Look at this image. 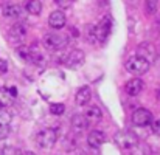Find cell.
<instances>
[{
  "label": "cell",
  "mask_w": 160,
  "mask_h": 155,
  "mask_svg": "<svg viewBox=\"0 0 160 155\" xmlns=\"http://www.w3.org/2000/svg\"><path fill=\"white\" fill-rule=\"evenodd\" d=\"M38 146L41 149H52L54 144H56V140H58V133L56 130L50 129V127H45V129H41L36 137H34Z\"/></svg>",
  "instance_id": "3957f363"
},
{
  "label": "cell",
  "mask_w": 160,
  "mask_h": 155,
  "mask_svg": "<svg viewBox=\"0 0 160 155\" xmlns=\"http://www.w3.org/2000/svg\"><path fill=\"white\" fill-rule=\"evenodd\" d=\"M143 87H145V84H143V81H142L140 78H132V79H129V81L126 82L124 90H126V93H128L129 96H137V95L142 93Z\"/></svg>",
  "instance_id": "9c48e42d"
},
{
  "label": "cell",
  "mask_w": 160,
  "mask_h": 155,
  "mask_svg": "<svg viewBox=\"0 0 160 155\" xmlns=\"http://www.w3.org/2000/svg\"><path fill=\"white\" fill-rule=\"evenodd\" d=\"M84 37H86V41L89 42V44H95V42H98V39H97V28H95V25H92V23H87L86 27H84Z\"/></svg>",
  "instance_id": "ac0fdd59"
},
{
  "label": "cell",
  "mask_w": 160,
  "mask_h": 155,
  "mask_svg": "<svg viewBox=\"0 0 160 155\" xmlns=\"http://www.w3.org/2000/svg\"><path fill=\"white\" fill-rule=\"evenodd\" d=\"M138 56H142V57H145L148 62H151V59H152V56H154V48H152L148 42H145V44H142V45L138 47Z\"/></svg>",
  "instance_id": "d6986e66"
},
{
  "label": "cell",
  "mask_w": 160,
  "mask_h": 155,
  "mask_svg": "<svg viewBox=\"0 0 160 155\" xmlns=\"http://www.w3.org/2000/svg\"><path fill=\"white\" fill-rule=\"evenodd\" d=\"M84 116L87 118L89 123H98V121L103 118V113H101L100 107H97V105H90V107L87 109V112H86Z\"/></svg>",
  "instance_id": "2e32d148"
},
{
  "label": "cell",
  "mask_w": 160,
  "mask_h": 155,
  "mask_svg": "<svg viewBox=\"0 0 160 155\" xmlns=\"http://www.w3.org/2000/svg\"><path fill=\"white\" fill-rule=\"evenodd\" d=\"M28 51H30V62H33L34 65L42 67V65L47 64V59H45L44 53L41 51V48H39L38 45H31V47H28Z\"/></svg>",
  "instance_id": "8fae6325"
},
{
  "label": "cell",
  "mask_w": 160,
  "mask_h": 155,
  "mask_svg": "<svg viewBox=\"0 0 160 155\" xmlns=\"http://www.w3.org/2000/svg\"><path fill=\"white\" fill-rule=\"evenodd\" d=\"M156 95H157V98L160 99V90H157V92H156Z\"/></svg>",
  "instance_id": "f546056e"
},
{
  "label": "cell",
  "mask_w": 160,
  "mask_h": 155,
  "mask_svg": "<svg viewBox=\"0 0 160 155\" xmlns=\"http://www.w3.org/2000/svg\"><path fill=\"white\" fill-rule=\"evenodd\" d=\"M8 71V62L5 59H0V75H5Z\"/></svg>",
  "instance_id": "f1b7e54d"
},
{
  "label": "cell",
  "mask_w": 160,
  "mask_h": 155,
  "mask_svg": "<svg viewBox=\"0 0 160 155\" xmlns=\"http://www.w3.org/2000/svg\"><path fill=\"white\" fill-rule=\"evenodd\" d=\"M25 9L31 16H39L42 12V3H41V0H28L25 3Z\"/></svg>",
  "instance_id": "e0dca14e"
},
{
  "label": "cell",
  "mask_w": 160,
  "mask_h": 155,
  "mask_svg": "<svg viewBox=\"0 0 160 155\" xmlns=\"http://www.w3.org/2000/svg\"><path fill=\"white\" fill-rule=\"evenodd\" d=\"M12 104V96L9 95L6 87H0V107L8 109V105Z\"/></svg>",
  "instance_id": "ffe728a7"
},
{
  "label": "cell",
  "mask_w": 160,
  "mask_h": 155,
  "mask_svg": "<svg viewBox=\"0 0 160 155\" xmlns=\"http://www.w3.org/2000/svg\"><path fill=\"white\" fill-rule=\"evenodd\" d=\"M9 135V124H0V140Z\"/></svg>",
  "instance_id": "484cf974"
},
{
  "label": "cell",
  "mask_w": 160,
  "mask_h": 155,
  "mask_svg": "<svg viewBox=\"0 0 160 155\" xmlns=\"http://www.w3.org/2000/svg\"><path fill=\"white\" fill-rule=\"evenodd\" d=\"M131 155H151V149H149L148 144L138 143V144L131 151Z\"/></svg>",
  "instance_id": "44dd1931"
},
{
  "label": "cell",
  "mask_w": 160,
  "mask_h": 155,
  "mask_svg": "<svg viewBox=\"0 0 160 155\" xmlns=\"http://www.w3.org/2000/svg\"><path fill=\"white\" fill-rule=\"evenodd\" d=\"M72 127L75 132H84L89 127V121L84 115H75L72 118Z\"/></svg>",
  "instance_id": "9a60e30c"
},
{
  "label": "cell",
  "mask_w": 160,
  "mask_h": 155,
  "mask_svg": "<svg viewBox=\"0 0 160 155\" xmlns=\"http://www.w3.org/2000/svg\"><path fill=\"white\" fill-rule=\"evenodd\" d=\"M151 124H152V127H151V129H152V133H154V135H157V137H160V119L152 121Z\"/></svg>",
  "instance_id": "83f0119b"
},
{
  "label": "cell",
  "mask_w": 160,
  "mask_h": 155,
  "mask_svg": "<svg viewBox=\"0 0 160 155\" xmlns=\"http://www.w3.org/2000/svg\"><path fill=\"white\" fill-rule=\"evenodd\" d=\"M54 2H56V5L61 9H68L70 8V3H72V0H54Z\"/></svg>",
  "instance_id": "4316f807"
},
{
  "label": "cell",
  "mask_w": 160,
  "mask_h": 155,
  "mask_svg": "<svg viewBox=\"0 0 160 155\" xmlns=\"http://www.w3.org/2000/svg\"><path fill=\"white\" fill-rule=\"evenodd\" d=\"M95 28H97V39H98V42L104 44L107 41V37H109V34H110V30H112V19L109 16H104Z\"/></svg>",
  "instance_id": "52a82bcc"
},
{
  "label": "cell",
  "mask_w": 160,
  "mask_h": 155,
  "mask_svg": "<svg viewBox=\"0 0 160 155\" xmlns=\"http://www.w3.org/2000/svg\"><path fill=\"white\" fill-rule=\"evenodd\" d=\"M90 98H92V90H90V87H89V85H82V87L78 89L76 96H75V101H76L78 105H86V104L90 101Z\"/></svg>",
  "instance_id": "7c38bea8"
},
{
  "label": "cell",
  "mask_w": 160,
  "mask_h": 155,
  "mask_svg": "<svg viewBox=\"0 0 160 155\" xmlns=\"http://www.w3.org/2000/svg\"><path fill=\"white\" fill-rule=\"evenodd\" d=\"M113 141L115 144L123 149V151H132L137 144H138V138L132 133V132H128V130H120L113 135Z\"/></svg>",
  "instance_id": "7a4b0ae2"
},
{
  "label": "cell",
  "mask_w": 160,
  "mask_h": 155,
  "mask_svg": "<svg viewBox=\"0 0 160 155\" xmlns=\"http://www.w3.org/2000/svg\"><path fill=\"white\" fill-rule=\"evenodd\" d=\"M149 65H151V62H148L145 57L137 54V56H131L126 61L124 68H126L128 73H131L134 76H142V75H145L149 70Z\"/></svg>",
  "instance_id": "6da1fadb"
},
{
  "label": "cell",
  "mask_w": 160,
  "mask_h": 155,
  "mask_svg": "<svg viewBox=\"0 0 160 155\" xmlns=\"http://www.w3.org/2000/svg\"><path fill=\"white\" fill-rule=\"evenodd\" d=\"M157 5H159V0H145V11L149 16H152L157 11Z\"/></svg>",
  "instance_id": "603a6c76"
},
{
  "label": "cell",
  "mask_w": 160,
  "mask_h": 155,
  "mask_svg": "<svg viewBox=\"0 0 160 155\" xmlns=\"http://www.w3.org/2000/svg\"><path fill=\"white\" fill-rule=\"evenodd\" d=\"M104 141H106V135L101 130H92L87 137V143L92 148H100V146L104 144Z\"/></svg>",
  "instance_id": "4fadbf2b"
},
{
  "label": "cell",
  "mask_w": 160,
  "mask_h": 155,
  "mask_svg": "<svg viewBox=\"0 0 160 155\" xmlns=\"http://www.w3.org/2000/svg\"><path fill=\"white\" fill-rule=\"evenodd\" d=\"M2 14L5 19H19L22 16V9L17 5H5L2 8Z\"/></svg>",
  "instance_id": "5bb4252c"
},
{
  "label": "cell",
  "mask_w": 160,
  "mask_h": 155,
  "mask_svg": "<svg viewBox=\"0 0 160 155\" xmlns=\"http://www.w3.org/2000/svg\"><path fill=\"white\" fill-rule=\"evenodd\" d=\"M2 155H23V152H22L20 149L14 148V146H8V148H5V149H3Z\"/></svg>",
  "instance_id": "d4e9b609"
},
{
  "label": "cell",
  "mask_w": 160,
  "mask_h": 155,
  "mask_svg": "<svg viewBox=\"0 0 160 155\" xmlns=\"http://www.w3.org/2000/svg\"><path fill=\"white\" fill-rule=\"evenodd\" d=\"M16 54H17L19 59H22V61H25V62H30V51H28V47H23V45L17 47V48H16Z\"/></svg>",
  "instance_id": "7402d4cb"
},
{
  "label": "cell",
  "mask_w": 160,
  "mask_h": 155,
  "mask_svg": "<svg viewBox=\"0 0 160 155\" xmlns=\"http://www.w3.org/2000/svg\"><path fill=\"white\" fill-rule=\"evenodd\" d=\"M25 36H27V28H25L23 23H14L9 28V31H8V39L11 42H14V44L22 42Z\"/></svg>",
  "instance_id": "ba28073f"
},
{
  "label": "cell",
  "mask_w": 160,
  "mask_h": 155,
  "mask_svg": "<svg viewBox=\"0 0 160 155\" xmlns=\"http://www.w3.org/2000/svg\"><path fill=\"white\" fill-rule=\"evenodd\" d=\"M42 45H44L47 50L58 51V50H62V48L67 45V37H64V36L59 34V33H48V34L44 36Z\"/></svg>",
  "instance_id": "277c9868"
},
{
  "label": "cell",
  "mask_w": 160,
  "mask_h": 155,
  "mask_svg": "<svg viewBox=\"0 0 160 155\" xmlns=\"http://www.w3.org/2000/svg\"><path fill=\"white\" fill-rule=\"evenodd\" d=\"M84 61H86V54H84V51H81V50H72V51L65 56L64 65H65L67 68L76 70L79 65L84 64Z\"/></svg>",
  "instance_id": "5b68a950"
},
{
  "label": "cell",
  "mask_w": 160,
  "mask_h": 155,
  "mask_svg": "<svg viewBox=\"0 0 160 155\" xmlns=\"http://www.w3.org/2000/svg\"><path fill=\"white\" fill-rule=\"evenodd\" d=\"M152 121H154V116L148 109H137L132 113V123L138 127H145V126L151 124Z\"/></svg>",
  "instance_id": "8992f818"
},
{
  "label": "cell",
  "mask_w": 160,
  "mask_h": 155,
  "mask_svg": "<svg viewBox=\"0 0 160 155\" xmlns=\"http://www.w3.org/2000/svg\"><path fill=\"white\" fill-rule=\"evenodd\" d=\"M50 112H52V115H62L65 112V107H64V104H61V103L52 104L50 105Z\"/></svg>",
  "instance_id": "cb8c5ba5"
},
{
  "label": "cell",
  "mask_w": 160,
  "mask_h": 155,
  "mask_svg": "<svg viewBox=\"0 0 160 155\" xmlns=\"http://www.w3.org/2000/svg\"><path fill=\"white\" fill-rule=\"evenodd\" d=\"M65 22H67V17H65L64 11H61V9L53 11L50 14V17H48V25L52 28H54V30H61L65 25Z\"/></svg>",
  "instance_id": "30bf717a"
}]
</instances>
